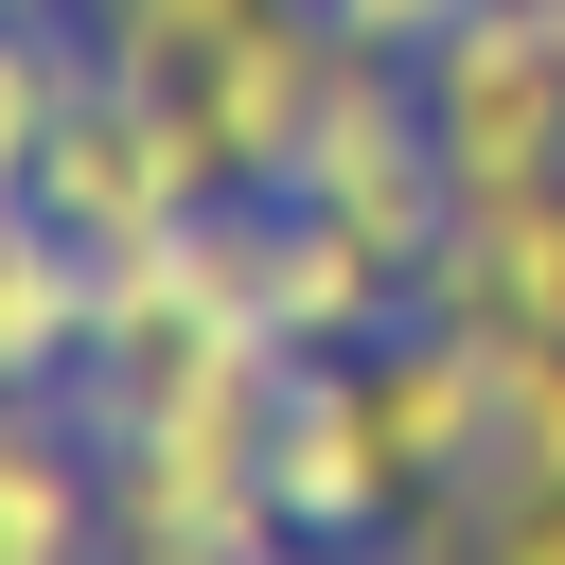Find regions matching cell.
I'll list each match as a JSON object with an SVG mask.
<instances>
[{
  "label": "cell",
  "instance_id": "cell-1",
  "mask_svg": "<svg viewBox=\"0 0 565 565\" xmlns=\"http://www.w3.org/2000/svg\"><path fill=\"white\" fill-rule=\"evenodd\" d=\"M18 194L53 212V230H88V247H124V230H177V212H212L230 177H212V141H194V106L177 88H88L35 159H18Z\"/></svg>",
  "mask_w": 565,
  "mask_h": 565
},
{
  "label": "cell",
  "instance_id": "cell-2",
  "mask_svg": "<svg viewBox=\"0 0 565 565\" xmlns=\"http://www.w3.org/2000/svg\"><path fill=\"white\" fill-rule=\"evenodd\" d=\"M424 124H441L459 194H530L565 159V0H477L424 53Z\"/></svg>",
  "mask_w": 565,
  "mask_h": 565
},
{
  "label": "cell",
  "instance_id": "cell-3",
  "mask_svg": "<svg viewBox=\"0 0 565 565\" xmlns=\"http://www.w3.org/2000/svg\"><path fill=\"white\" fill-rule=\"evenodd\" d=\"M265 494H282L300 547H371V530L406 512V459H388V424H371V353H300V371H282V406H265Z\"/></svg>",
  "mask_w": 565,
  "mask_h": 565
},
{
  "label": "cell",
  "instance_id": "cell-4",
  "mask_svg": "<svg viewBox=\"0 0 565 565\" xmlns=\"http://www.w3.org/2000/svg\"><path fill=\"white\" fill-rule=\"evenodd\" d=\"M318 88H335V18H318V0H265V18L177 88V106H194V141H212V177H230V194H300Z\"/></svg>",
  "mask_w": 565,
  "mask_h": 565
},
{
  "label": "cell",
  "instance_id": "cell-5",
  "mask_svg": "<svg viewBox=\"0 0 565 565\" xmlns=\"http://www.w3.org/2000/svg\"><path fill=\"white\" fill-rule=\"evenodd\" d=\"M247 300H265L300 353H371V335L406 318V265H388L353 212H318V194H247Z\"/></svg>",
  "mask_w": 565,
  "mask_h": 565
},
{
  "label": "cell",
  "instance_id": "cell-6",
  "mask_svg": "<svg viewBox=\"0 0 565 565\" xmlns=\"http://www.w3.org/2000/svg\"><path fill=\"white\" fill-rule=\"evenodd\" d=\"M0 565H106V441L71 388H18L0 424Z\"/></svg>",
  "mask_w": 565,
  "mask_h": 565
},
{
  "label": "cell",
  "instance_id": "cell-7",
  "mask_svg": "<svg viewBox=\"0 0 565 565\" xmlns=\"http://www.w3.org/2000/svg\"><path fill=\"white\" fill-rule=\"evenodd\" d=\"M88 335H106V247L18 194V230H0V353H18V388H71Z\"/></svg>",
  "mask_w": 565,
  "mask_h": 565
},
{
  "label": "cell",
  "instance_id": "cell-8",
  "mask_svg": "<svg viewBox=\"0 0 565 565\" xmlns=\"http://www.w3.org/2000/svg\"><path fill=\"white\" fill-rule=\"evenodd\" d=\"M477 353H494V459H477V494H547L565 477V335L547 318H477Z\"/></svg>",
  "mask_w": 565,
  "mask_h": 565
},
{
  "label": "cell",
  "instance_id": "cell-9",
  "mask_svg": "<svg viewBox=\"0 0 565 565\" xmlns=\"http://www.w3.org/2000/svg\"><path fill=\"white\" fill-rule=\"evenodd\" d=\"M71 18H88V53H106L124 88H194V71H212L265 0H71Z\"/></svg>",
  "mask_w": 565,
  "mask_h": 565
},
{
  "label": "cell",
  "instance_id": "cell-10",
  "mask_svg": "<svg viewBox=\"0 0 565 565\" xmlns=\"http://www.w3.org/2000/svg\"><path fill=\"white\" fill-rule=\"evenodd\" d=\"M459 212H494V318H547L565 335V159L530 194H459Z\"/></svg>",
  "mask_w": 565,
  "mask_h": 565
},
{
  "label": "cell",
  "instance_id": "cell-11",
  "mask_svg": "<svg viewBox=\"0 0 565 565\" xmlns=\"http://www.w3.org/2000/svg\"><path fill=\"white\" fill-rule=\"evenodd\" d=\"M477 547H494V494H477V477H424V494L371 530V565H477Z\"/></svg>",
  "mask_w": 565,
  "mask_h": 565
},
{
  "label": "cell",
  "instance_id": "cell-12",
  "mask_svg": "<svg viewBox=\"0 0 565 565\" xmlns=\"http://www.w3.org/2000/svg\"><path fill=\"white\" fill-rule=\"evenodd\" d=\"M318 18H335V35H371V53H406V71H424V53H441V35H459V18H477V0H318Z\"/></svg>",
  "mask_w": 565,
  "mask_h": 565
},
{
  "label": "cell",
  "instance_id": "cell-13",
  "mask_svg": "<svg viewBox=\"0 0 565 565\" xmlns=\"http://www.w3.org/2000/svg\"><path fill=\"white\" fill-rule=\"evenodd\" d=\"M477 565H565V477H547V494H494V547H477Z\"/></svg>",
  "mask_w": 565,
  "mask_h": 565
},
{
  "label": "cell",
  "instance_id": "cell-14",
  "mask_svg": "<svg viewBox=\"0 0 565 565\" xmlns=\"http://www.w3.org/2000/svg\"><path fill=\"white\" fill-rule=\"evenodd\" d=\"M300 565H371V547H300Z\"/></svg>",
  "mask_w": 565,
  "mask_h": 565
}]
</instances>
